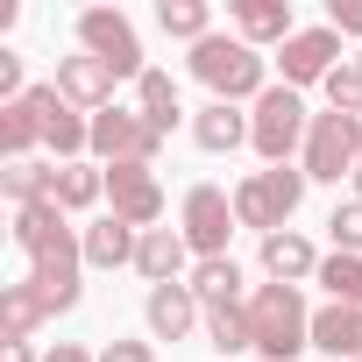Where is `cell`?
Here are the masks:
<instances>
[{
    "label": "cell",
    "instance_id": "obj_1",
    "mask_svg": "<svg viewBox=\"0 0 362 362\" xmlns=\"http://www.w3.org/2000/svg\"><path fill=\"white\" fill-rule=\"evenodd\" d=\"M249 327H256L263 362H291L298 348H313V305L298 298V284H256L249 291Z\"/></svg>",
    "mask_w": 362,
    "mask_h": 362
},
{
    "label": "cell",
    "instance_id": "obj_2",
    "mask_svg": "<svg viewBox=\"0 0 362 362\" xmlns=\"http://www.w3.org/2000/svg\"><path fill=\"white\" fill-rule=\"evenodd\" d=\"M192 78L214 93V100H263L270 93V71H263V50L256 43H242V36H206L199 50H192Z\"/></svg>",
    "mask_w": 362,
    "mask_h": 362
},
{
    "label": "cell",
    "instance_id": "obj_3",
    "mask_svg": "<svg viewBox=\"0 0 362 362\" xmlns=\"http://www.w3.org/2000/svg\"><path fill=\"white\" fill-rule=\"evenodd\" d=\"M305 185H313L305 170L270 163V170H256V177H242V185H235V221H242V228H256V235H284V221L298 214Z\"/></svg>",
    "mask_w": 362,
    "mask_h": 362
},
{
    "label": "cell",
    "instance_id": "obj_4",
    "mask_svg": "<svg viewBox=\"0 0 362 362\" xmlns=\"http://www.w3.org/2000/svg\"><path fill=\"white\" fill-rule=\"evenodd\" d=\"M355 163H362V114H313V128H305V177H320V185H341V177H355Z\"/></svg>",
    "mask_w": 362,
    "mask_h": 362
},
{
    "label": "cell",
    "instance_id": "obj_5",
    "mask_svg": "<svg viewBox=\"0 0 362 362\" xmlns=\"http://www.w3.org/2000/svg\"><path fill=\"white\" fill-rule=\"evenodd\" d=\"M305 128H313L305 100H298L291 86H270V93L256 100V114H249V149H256L263 163H291V149H305Z\"/></svg>",
    "mask_w": 362,
    "mask_h": 362
},
{
    "label": "cell",
    "instance_id": "obj_6",
    "mask_svg": "<svg viewBox=\"0 0 362 362\" xmlns=\"http://www.w3.org/2000/svg\"><path fill=\"white\" fill-rule=\"evenodd\" d=\"M78 50L100 57L114 78H142V43H135V22L121 8H86L78 15Z\"/></svg>",
    "mask_w": 362,
    "mask_h": 362
},
{
    "label": "cell",
    "instance_id": "obj_7",
    "mask_svg": "<svg viewBox=\"0 0 362 362\" xmlns=\"http://www.w3.org/2000/svg\"><path fill=\"white\" fill-rule=\"evenodd\" d=\"M29 107H36V121H43V149H50L57 163H78V156L93 149V114H78L57 86H29Z\"/></svg>",
    "mask_w": 362,
    "mask_h": 362
},
{
    "label": "cell",
    "instance_id": "obj_8",
    "mask_svg": "<svg viewBox=\"0 0 362 362\" xmlns=\"http://www.w3.org/2000/svg\"><path fill=\"white\" fill-rule=\"evenodd\" d=\"M107 199H114V221H128L135 235H149V228L163 221L156 163H107Z\"/></svg>",
    "mask_w": 362,
    "mask_h": 362
},
{
    "label": "cell",
    "instance_id": "obj_9",
    "mask_svg": "<svg viewBox=\"0 0 362 362\" xmlns=\"http://www.w3.org/2000/svg\"><path fill=\"white\" fill-rule=\"evenodd\" d=\"M156 149H163V135L142 114H128V107L93 114V156L100 163H156Z\"/></svg>",
    "mask_w": 362,
    "mask_h": 362
},
{
    "label": "cell",
    "instance_id": "obj_10",
    "mask_svg": "<svg viewBox=\"0 0 362 362\" xmlns=\"http://www.w3.org/2000/svg\"><path fill=\"white\" fill-rule=\"evenodd\" d=\"M242 221H235V199L221 192V185H192L185 192V242H192V256L206 263V256H228V235H235Z\"/></svg>",
    "mask_w": 362,
    "mask_h": 362
},
{
    "label": "cell",
    "instance_id": "obj_11",
    "mask_svg": "<svg viewBox=\"0 0 362 362\" xmlns=\"http://www.w3.org/2000/svg\"><path fill=\"white\" fill-rule=\"evenodd\" d=\"M277 64H284V86H291V93H305V86H327V71H334V64H348V57H341V36L320 22V29H298V36L284 43V57H277Z\"/></svg>",
    "mask_w": 362,
    "mask_h": 362
},
{
    "label": "cell",
    "instance_id": "obj_12",
    "mask_svg": "<svg viewBox=\"0 0 362 362\" xmlns=\"http://www.w3.org/2000/svg\"><path fill=\"white\" fill-rule=\"evenodd\" d=\"M142 320H149V341H185L192 327H206V305L192 284H156L142 298Z\"/></svg>",
    "mask_w": 362,
    "mask_h": 362
},
{
    "label": "cell",
    "instance_id": "obj_13",
    "mask_svg": "<svg viewBox=\"0 0 362 362\" xmlns=\"http://www.w3.org/2000/svg\"><path fill=\"white\" fill-rule=\"evenodd\" d=\"M114 86H121V78H114L100 57H86V50H78V57H57V93H64L78 114H107V107H114Z\"/></svg>",
    "mask_w": 362,
    "mask_h": 362
},
{
    "label": "cell",
    "instance_id": "obj_14",
    "mask_svg": "<svg viewBox=\"0 0 362 362\" xmlns=\"http://www.w3.org/2000/svg\"><path fill=\"white\" fill-rule=\"evenodd\" d=\"M185 263H192L185 228H149L142 249H135V270L149 277V291H156V284H177V277H185Z\"/></svg>",
    "mask_w": 362,
    "mask_h": 362
},
{
    "label": "cell",
    "instance_id": "obj_15",
    "mask_svg": "<svg viewBox=\"0 0 362 362\" xmlns=\"http://www.w3.org/2000/svg\"><path fill=\"white\" fill-rule=\"evenodd\" d=\"M313 348L320 355H341V362H362V305H320L313 313Z\"/></svg>",
    "mask_w": 362,
    "mask_h": 362
},
{
    "label": "cell",
    "instance_id": "obj_16",
    "mask_svg": "<svg viewBox=\"0 0 362 362\" xmlns=\"http://www.w3.org/2000/svg\"><path fill=\"white\" fill-rule=\"evenodd\" d=\"M263 270H270V284H305V277H320V256L298 228H284V235H263Z\"/></svg>",
    "mask_w": 362,
    "mask_h": 362
},
{
    "label": "cell",
    "instance_id": "obj_17",
    "mask_svg": "<svg viewBox=\"0 0 362 362\" xmlns=\"http://www.w3.org/2000/svg\"><path fill=\"white\" fill-rule=\"evenodd\" d=\"M192 142H199L206 156H228V149L249 142V114H235L228 100H206V107L192 114Z\"/></svg>",
    "mask_w": 362,
    "mask_h": 362
},
{
    "label": "cell",
    "instance_id": "obj_18",
    "mask_svg": "<svg viewBox=\"0 0 362 362\" xmlns=\"http://www.w3.org/2000/svg\"><path fill=\"white\" fill-rule=\"evenodd\" d=\"M135 249H142V235L114 214L86 228V270H121V263H135Z\"/></svg>",
    "mask_w": 362,
    "mask_h": 362
},
{
    "label": "cell",
    "instance_id": "obj_19",
    "mask_svg": "<svg viewBox=\"0 0 362 362\" xmlns=\"http://www.w3.org/2000/svg\"><path fill=\"white\" fill-rule=\"evenodd\" d=\"M235 29L242 43H291V0H235Z\"/></svg>",
    "mask_w": 362,
    "mask_h": 362
},
{
    "label": "cell",
    "instance_id": "obj_20",
    "mask_svg": "<svg viewBox=\"0 0 362 362\" xmlns=\"http://www.w3.org/2000/svg\"><path fill=\"white\" fill-rule=\"evenodd\" d=\"M135 114H142L156 135H170V128H177V114H185V107H177L170 71H142V78H135Z\"/></svg>",
    "mask_w": 362,
    "mask_h": 362
},
{
    "label": "cell",
    "instance_id": "obj_21",
    "mask_svg": "<svg viewBox=\"0 0 362 362\" xmlns=\"http://www.w3.org/2000/svg\"><path fill=\"white\" fill-rule=\"evenodd\" d=\"M206 341H214V348H228V355L256 348V327H249V298H221V305H206Z\"/></svg>",
    "mask_w": 362,
    "mask_h": 362
},
{
    "label": "cell",
    "instance_id": "obj_22",
    "mask_svg": "<svg viewBox=\"0 0 362 362\" xmlns=\"http://www.w3.org/2000/svg\"><path fill=\"white\" fill-rule=\"evenodd\" d=\"M156 29L199 50V43L214 36V8H206V0H163V8H156Z\"/></svg>",
    "mask_w": 362,
    "mask_h": 362
},
{
    "label": "cell",
    "instance_id": "obj_23",
    "mask_svg": "<svg viewBox=\"0 0 362 362\" xmlns=\"http://www.w3.org/2000/svg\"><path fill=\"white\" fill-rule=\"evenodd\" d=\"M0 192H8L15 206H43V199H57V170L50 163H8V170H0Z\"/></svg>",
    "mask_w": 362,
    "mask_h": 362
},
{
    "label": "cell",
    "instance_id": "obj_24",
    "mask_svg": "<svg viewBox=\"0 0 362 362\" xmlns=\"http://www.w3.org/2000/svg\"><path fill=\"white\" fill-rule=\"evenodd\" d=\"M93 199H107V170H93V163H57V206H64V214H86Z\"/></svg>",
    "mask_w": 362,
    "mask_h": 362
},
{
    "label": "cell",
    "instance_id": "obj_25",
    "mask_svg": "<svg viewBox=\"0 0 362 362\" xmlns=\"http://www.w3.org/2000/svg\"><path fill=\"white\" fill-rule=\"evenodd\" d=\"M43 142V121H36V107L29 100H15V107H0V149H8V163H29V149Z\"/></svg>",
    "mask_w": 362,
    "mask_h": 362
},
{
    "label": "cell",
    "instance_id": "obj_26",
    "mask_svg": "<svg viewBox=\"0 0 362 362\" xmlns=\"http://www.w3.org/2000/svg\"><path fill=\"white\" fill-rule=\"evenodd\" d=\"M50 235H64V206H57V199H43V206H15V249H22V256H36Z\"/></svg>",
    "mask_w": 362,
    "mask_h": 362
},
{
    "label": "cell",
    "instance_id": "obj_27",
    "mask_svg": "<svg viewBox=\"0 0 362 362\" xmlns=\"http://www.w3.org/2000/svg\"><path fill=\"white\" fill-rule=\"evenodd\" d=\"M192 291H199V305L242 298V263H235V256H206V263H192Z\"/></svg>",
    "mask_w": 362,
    "mask_h": 362
},
{
    "label": "cell",
    "instance_id": "obj_28",
    "mask_svg": "<svg viewBox=\"0 0 362 362\" xmlns=\"http://www.w3.org/2000/svg\"><path fill=\"white\" fill-rule=\"evenodd\" d=\"M36 320H43V305H36L29 284H8V291H0V341H29Z\"/></svg>",
    "mask_w": 362,
    "mask_h": 362
},
{
    "label": "cell",
    "instance_id": "obj_29",
    "mask_svg": "<svg viewBox=\"0 0 362 362\" xmlns=\"http://www.w3.org/2000/svg\"><path fill=\"white\" fill-rule=\"evenodd\" d=\"M320 284L334 305H362V256H327L320 263Z\"/></svg>",
    "mask_w": 362,
    "mask_h": 362
},
{
    "label": "cell",
    "instance_id": "obj_30",
    "mask_svg": "<svg viewBox=\"0 0 362 362\" xmlns=\"http://www.w3.org/2000/svg\"><path fill=\"white\" fill-rule=\"evenodd\" d=\"M327 107H334V114H362V64H355V57L327 71Z\"/></svg>",
    "mask_w": 362,
    "mask_h": 362
},
{
    "label": "cell",
    "instance_id": "obj_31",
    "mask_svg": "<svg viewBox=\"0 0 362 362\" xmlns=\"http://www.w3.org/2000/svg\"><path fill=\"white\" fill-rule=\"evenodd\" d=\"M327 235H334V256H362V199H341L327 214Z\"/></svg>",
    "mask_w": 362,
    "mask_h": 362
},
{
    "label": "cell",
    "instance_id": "obj_32",
    "mask_svg": "<svg viewBox=\"0 0 362 362\" xmlns=\"http://www.w3.org/2000/svg\"><path fill=\"white\" fill-rule=\"evenodd\" d=\"M327 29L334 36H362V0H327Z\"/></svg>",
    "mask_w": 362,
    "mask_h": 362
},
{
    "label": "cell",
    "instance_id": "obj_33",
    "mask_svg": "<svg viewBox=\"0 0 362 362\" xmlns=\"http://www.w3.org/2000/svg\"><path fill=\"white\" fill-rule=\"evenodd\" d=\"M100 362H156V348H149V341H107Z\"/></svg>",
    "mask_w": 362,
    "mask_h": 362
},
{
    "label": "cell",
    "instance_id": "obj_34",
    "mask_svg": "<svg viewBox=\"0 0 362 362\" xmlns=\"http://www.w3.org/2000/svg\"><path fill=\"white\" fill-rule=\"evenodd\" d=\"M43 362H100V355H86V348H78V341H57V348H50V355H43Z\"/></svg>",
    "mask_w": 362,
    "mask_h": 362
},
{
    "label": "cell",
    "instance_id": "obj_35",
    "mask_svg": "<svg viewBox=\"0 0 362 362\" xmlns=\"http://www.w3.org/2000/svg\"><path fill=\"white\" fill-rule=\"evenodd\" d=\"M0 362H36V348L29 341H0Z\"/></svg>",
    "mask_w": 362,
    "mask_h": 362
},
{
    "label": "cell",
    "instance_id": "obj_36",
    "mask_svg": "<svg viewBox=\"0 0 362 362\" xmlns=\"http://www.w3.org/2000/svg\"><path fill=\"white\" fill-rule=\"evenodd\" d=\"M355 199H362V163H355Z\"/></svg>",
    "mask_w": 362,
    "mask_h": 362
},
{
    "label": "cell",
    "instance_id": "obj_37",
    "mask_svg": "<svg viewBox=\"0 0 362 362\" xmlns=\"http://www.w3.org/2000/svg\"><path fill=\"white\" fill-rule=\"evenodd\" d=\"M355 64H362V57H355Z\"/></svg>",
    "mask_w": 362,
    "mask_h": 362
},
{
    "label": "cell",
    "instance_id": "obj_38",
    "mask_svg": "<svg viewBox=\"0 0 362 362\" xmlns=\"http://www.w3.org/2000/svg\"><path fill=\"white\" fill-rule=\"evenodd\" d=\"M256 362H263V355H256Z\"/></svg>",
    "mask_w": 362,
    "mask_h": 362
}]
</instances>
